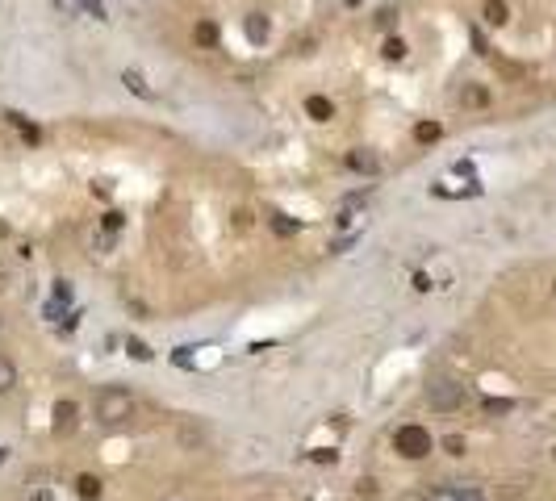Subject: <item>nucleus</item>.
<instances>
[{
	"label": "nucleus",
	"instance_id": "obj_13",
	"mask_svg": "<svg viewBox=\"0 0 556 501\" xmlns=\"http://www.w3.org/2000/svg\"><path fill=\"white\" fill-rule=\"evenodd\" d=\"M506 17H511V8L502 0H486V21L490 25H506Z\"/></svg>",
	"mask_w": 556,
	"mask_h": 501
},
{
	"label": "nucleus",
	"instance_id": "obj_21",
	"mask_svg": "<svg viewBox=\"0 0 556 501\" xmlns=\"http://www.w3.org/2000/svg\"><path fill=\"white\" fill-rule=\"evenodd\" d=\"M310 460H314V464H335L339 456H335L331 447H314V456H310Z\"/></svg>",
	"mask_w": 556,
	"mask_h": 501
},
{
	"label": "nucleus",
	"instance_id": "obj_25",
	"mask_svg": "<svg viewBox=\"0 0 556 501\" xmlns=\"http://www.w3.org/2000/svg\"><path fill=\"white\" fill-rule=\"evenodd\" d=\"M553 456H556V447H553Z\"/></svg>",
	"mask_w": 556,
	"mask_h": 501
},
{
	"label": "nucleus",
	"instance_id": "obj_12",
	"mask_svg": "<svg viewBox=\"0 0 556 501\" xmlns=\"http://www.w3.org/2000/svg\"><path fill=\"white\" fill-rule=\"evenodd\" d=\"M268 226H272V230H276L280 238H293V234L301 230V226H297L293 217H285V213H272V217H268Z\"/></svg>",
	"mask_w": 556,
	"mask_h": 501
},
{
	"label": "nucleus",
	"instance_id": "obj_3",
	"mask_svg": "<svg viewBox=\"0 0 556 501\" xmlns=\"http://www.w3.org/2000/svg\"><path fill=\"white\" fill-rule=\"evenodd\" d=\"M427 401H431L435 414H452V410L465 406V385H456V380H435V385L427 389Z\"/></svg>",
	"mask_w": 556,
	"mask_h": 501
},
{
	"label": "nucleus",
	"instance_id": "obj_18",
	"mask_svg": "<svg viewBox=\"0 0 556 501\" xmlns=\"http://www.w3.org/2000/svg\"><path fill=\"white\" fill-rule=\"evenodd\" d=\"M121 79H126V84H130V88H134V92H138V96H151V88H146V84H142V75H138V71H126V75H121Z\"/></svg>",
	"mask_w": 556,
	"mask_h": 501
},
{
	"label": "nucleus",
	"instance_id": "obj_15",
	"mask_svg": "<svg viewBox=\"0 0 556 501\" xmlns=\"http://www.w3.org/2000/svg\"><path fill=\"white\" fill-rule=\"evenodd\" d=\"M381 54H385L389 63H402V59H406V42H402V38H389V42L381 46Z\"/></svg>",
	"mask_w": 556,
	"mask_h": 501
},
{
	"label": "nucleus",
	"instance_id": "obj_24",
	"mask_svg": "<svg viewBox=\"0 0 556 501\" xmlns=\"http://www.w3.org/2000/svg\"><path fill=\"white\" fill-rule=\"evenodd\" d=\"M84 8H88V13H96V17H105V8H100V0H84Z\"/></svg>",
	"mask_w": 556,
	"mask_h": 501
},
{
	"label": "nucleus",
	"instance_id": "obj_1",
	"mask_svg": "<svg viewBox=\"0 0 556 501\" xmlns=\"http://www.w3.org/2000/svg\"><path fill=\"white\" fill-rule=\"evenodd\" d=\"M130 414H134V397H130L126 389H113V385H109V389L96 393V418H100V422L117 426V422H126Z\"/></svg>",
	"mask_w": 556,
	"mask_h": 501
},
{
	"label": "nucleus",
	"instance_id": "obj_9",
	"mask_svg": "<svg viewBox=\"0 0 556 501\" xmlns=\"http://www.w3.org/2000/svg\"><path fill=\"white\" fill-rule=\"evenodd\" d=\"M306 113H310L314 121H331V117H335V105H331L326 96H310V100H306Z\"/></svg>",
	"mask_w": 556,
	"mask_h": 501
},
{
	"label": "nucleus",
	"instance_id": "obj_4",
	"mask_svg": "<svg viewBox=\"0 0 556 501\" xmlns=\"http://www.w3.org/2000/svg\"><path fill=\"white\" fill-rule=\"evenodd\" d=\"M75 422H80L75 401H59V406H54V422H50V431H54V435H71Z\"/></svg>",
	"mask_w": 556,
	"mask_h": 501
},
{
	"label": "nucleus",
	"instance_id": "obj_16",
	"mask_svg": "<svg viewBox=\"0 0 556 501\" xmlns=\"http://www.w3.org/2000/svg\"><path fill=\"white\" fill-rule=\"evenodd\" d=\"M13 385H17V368H13V360L0 355V393H8Z\"/></svg>",
	"mask_w": 556,
	"mask_h": 501
},
{
	"label": "nucleus",
	"instance_id": "obj_14",
	"mask_svg": "<svg viewBox=\"0 0 556 501\" xmlns=\"http://www.w3.org/2000/svg\"><path fill=\"white\" fill-rule=\"evenodd\" d=\"M481 410H486L490 418H498V414H511V410H515V401H511V397H486V401H481Z\"/></svg>",
	"mask_w": 556,
	"mask_h": 501
},
{
	"label": "nucleus",
	"instance_id": "obj_10",
	"mask_svg": "<svg viewBox=\"0 0 556 501\" xmlns=\"http://www.w3.org/2000/svg\"><path fill=\"white\" fill-rule=\"evenodd\" d=\"M75 493H80V498H84V501H96V498H100V493H105V485H100L96 477H88V472H84V477L75 481Z\"/></svg>",
	"mask_w": 556,
	"mask_h": 501
},
{
	"label": "nucleus",
	"instance_id": "obj_2",
	"mask_svg": "<svg viewBox=\"0 0 556 501\" xmlns=\"http://www.w3.org/2000/svg\"><path fill=\"white\" fill-rule=\"evenodd\" d=\"M431 431L427 426H398V435H393V452L398 456H406V460H423V456H431Z\"/></svg>",
	"mask_w": 556,
	"mask_h": 501
},
{
	"label": "nucleus",
	"instance_id": "obj_19",
	"mask_svg": "<svg viewBox=\"0 0 556 501\" xmlns=\"http://www.w3.org/2000/svg\"><path fill=\"white\" fill-rule=\"evenodd\" d=\"M100 226H105V234H117V230H121V213H105Z\"/></svg>",
	"mask_w": 556,
	"mask_h": 501
},
{
	"label": "nucleus",
	"instance_id": "obj_23",
	"mask_svg": "<svg viewBox=\"0 0 556 501\" xmlns=\"http://www.w3.org/2000/svg\"><path fill=\"white\" fill-rule=\"evenodd\" d=\"M452 498H456V501H481V493H477V489H456Z\"/></svg>",
	"mask_w": 556,
	"mask_h": 501
},
{
	"label": "nucleus",
	"instance_id": "obj_5",
	"mask_svg": "<svg viewBox=\"0 0 556 501\" xmlns=\"http://www.w3.org/2000/svg\"><path fill=\"white\" fill-rule=\"evenodd\" d=\"M347 167H352V171H364V176H377V171H381V159H377L373 151H364V146H360V151H352V155H347Z\"/></svg>",
	"mask_w": 556,
	"mask_h": 501
},
{
	"label": "nucleus",
	"instance_id": "obj_11",
	"mask_svg": "<svg viewBox=\"0 0 556 501\" xmlns=\"http://www.w3.org/2000/svg\"><path fill=\"white\" fill-rule=\"evenodd\" d=\"M439 134H444L439 121H419V125H414V138H419L423 146H427V142H439Z\"/></svg>",
	"mask_w": 556,
	"mask_h": 501
},
{
	"label": "nucleus",
	"instance_id": "obj_8",
	"mask_svg": "<svg viewBox=\"0 0 556 501\" xmlns=\"http://www.w3.org/2000/svg\"><path fill=\"white\" fill-rule=\"evenodd\" d=\"M460 100H465L469 109H486V105H490V88H481V84H465Z\"/></svg>",
	"mask_w": 556,
	"mask_h": 501
},
{
	"label": "nucleus",
	"instance_id": "obj_22",
	"mask_svg": "<svg viewBox=\"0 0 556 501\" xmlns=\"http://www.w3.org/2000/svg\"><path fill=\"white\" fill-rule=\"evenodd\" d=\"M54 297H59V301H71V284H67V280H59V284H54Z\"/></svg>",
	"mask_w": 556,
	"mask_h": 501
},
{
	"label": "nucleus",
	"instance_id": "obj_20",
	"mask_svg": "<svg viewBox=\"0 0 556 501\" xmlns=\"http://www.w3.org/2000/svg\"><path fill=\"white\" fill-rule=\"evenodd\" d=\"M444 447H448V456H465V439H460V435H448Z\"/></svg>",
	"mask_w": 556,
	"mask_h": 501
},
{
	"label": "nucleus",
	"instance_id": "obj_7",
	"mask_svg": "<svg viewBox=\"0 0 556 501\" xmlns=\"http://www.w3.org/2000/svg\"><path fill=\"white\" fill-rule=\"evenodd\" d=\"M218 38H222V33H218V25H213V21H197V25H193V42H197L201 50H213V46H218Z\"/></svg>",
	"mask_w": 556,
	"mask_h": 501
},
{
	"label": "nucleus",
	"instance_id": "obj_17",
	"mask_svg": "<svg viewBox=\"0 0 556 501\" xmlns=\"http://www.w3.org/2000/svg\"><path fill=\"white\" fill-rule=\"evenodd\" d=\"M126 351H130L138 364H146V360H151V347H146L142 339H126Z\"/></svg>",
	"mask_w": 556,
	"mask_h": 501
},
{
	"label": "nucleus",
	"instance_id": "obj_6",
	"mask_svg": "<svg viewBox=\"0 0 556 501\" xmlns=\"http://www.w3.org/2000/svg\"><path fill=\"white\" fill-rule=\"evenodd\" d=\"M243 29H247V42H255V46H260V42H268V29H272V25H268V17H264V13H251V17L243 21Z\"/></svg>",
	"mask_w": 556,
	"mask_h": 501
}]
</instances>
